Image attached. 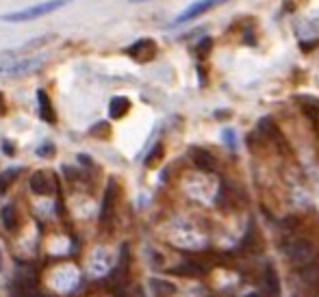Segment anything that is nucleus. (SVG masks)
<instances>
[{
    "instance_id": "nucleus-30",
    "label": "nucleus",
    "mask_w": 319,
    "mask_h": 297,
    "mask_svg": "<svg viewBox=\"0 0 319 297\" xmlns=\"http://www.w3.org/2000/svg\"><path fill=\"white\" fill-rule=\"evenodd\" d=\"M248 297H261V295H259V293H250Z\"/></svg>"
},
{
    "instance_id": "nucleus-14",
    "label": "nucleus",
    "mask_w": 319,
    "mask_h": 297,
    "mask_svg": "<svg viewBox=\"0 0 319 297\" xmlns=\"http://www.w3.org/2000/svg\"><path fill=\"white\" fill-rule=\"evenodd\" d=\"M128 108H130V100L126 98V96H115V98H111L109 115H111L113 119H119V117L126 115Z\"/></svg>"
},
{
    "instance_id": "nucleus-27",
    "label": "nucleus",
    "mask_w": 319,
    "mask_h": 297,
    "mask_svg": "<svg viewBox=\"0 0 319 297\" xmlns=\"http://www.w3.org/2000/svg\"><path fill=\"white\" fill-rule=\"evenodd\" d=\"M4 113H7V104H4V98L0 94V115H4Z\"/></svg>"
},
{
    "instance_id": "nucleus-28",
    "label": "nucleus",
    "mask_w": 319,
    "mask_h": 297,
    "mask_svg": "<svg viewBox=\"0 0 319 297\" xmlns=\"http://www.w3.org/2000/svg\"><path fill=\"white\" fill-rule=\"evenodd\" d=\"M78 161L85 163V165H91V158H89V156H85V154H81V156H78Z\"/></svg>"
},
{
    "instance_id": "nucleus-13",
    "label": "nucleus",
    "mask_w": 319,
    "mask_h": 297,
    "mask_svg": "<svg viewBox=\"0 0 319 297\" xmlns=\"http://www.w3.org/2000/svg\"><path fill=\"white\" fill-rule=\"evenodd\" d=\"M263 287H265V293L269 295V297H278V293H280L278 276H276V271H273L271 265H267V269L263 273Z\"/></svg>"
},
{
    "instance_id": "nucleus-31",
    "label": "nucleus",
    "mask_w": 319,
    "mask_h": 297,
    "mask_svg": "<svg viewBox=\"0 0 319 297\" xmlns=\"http://www.w3.org/2000/svg\"><path fill=\"white\" fill-rule=\"evenodd\" d=\"M130 2H146V0H130Z\"/></svg>"
},
{
    "instance_id": "nucleus-6",
    "label": "nucleus",
    "mask_w": 319,
    "mask_h": 297,
    "mask_svg": "<svg viewBox=\"0 0 319 297\" xmlns=\"http://www.w3.org/2000/svg\"><path fill=\"white\" fill-rule=\"evenodd\" d=\"M124 52H126L130 59L139 61V63H146V61H152L157 56V44H155V39H150V37H141V39H137L135 44H130Z\"/></svg>"
},
{
    "instance_id": "nucleus-1",
    "label": "nucleus",
    "mask_w": 319,
    "mask_h": 297,
    "mask_svg": "<svg viewBox=\"0 0 319 297\" xmlns=\"http://www.w3.org/2000/svg\"><path fill=\"white\" fill-rule=\"evenodd\" d=\"M44 65V56H15V54H0V76L2 78H20L35 74Z\"/></svg>"
},
{
    "instance_id": "nucleus-21",
    "label": "nucleus",
    "mask_w": 319,
    "mask_h": 297,
    "mask_svg": "<svg viewBox=\"0 0 319 297\" xmlns=\"http://www.w3.org/2000/svg\"><path fill=\"white\" fill-rule=\"evenodd\" d=\"M163 156V146L161 144H157L155 146V150H152L150 154L146 156V167H152V165H157L159 163V158Z\"/></svg>"
},
{
    "instance_id": "nucleus-22",
    "label": "nucleus",
    "mask_w": 319,
    "mask_h": 297,
    "mask_svg": "<svg viewBox=\"0 0 319 297\" xmlns=\"http://www.w3.org/2000/svg\"><path fill=\"white\" fill-rule=\"evenodd\" d=\"M221 139H224V144L226 146H230V148H235V130H230V128H226L224 133H221Z\"/></svg>"
},
{
    "instance_id": "nucleus-8",
    "label": "nucleus",
    "mask_w": 319,
    "mask_h": 297,
    "mask_svg": "<svg viewBox=\"0 0 319 297\" xmlns=\"http://www.w3.org/2000/svg\"><path fill=\"white\" fill-rule=\"evenodd\" d=\"M293 100L300 104L302 113L309 117L311 124H317V117H319V100L313 98V96H293Z\"/></svg>"
},
{
    "instance_id": "nucleus-7",
    "label": "nucleus",
    "mask_w": 319,
    "mask_h": 297,
    "mask_svg": "<svg viewBox=\"0 0 319 297\" xmlns=\"http://www.w3.org/2000/svg\"><path fill=\"white\" fill-rule=\"evenodd\" d=\"M189 156H191V161L198 169H202V171H213L215 169V156L209 150H204V148H191Z\"/></svg>"
},
{
    "instance_id": "nucleus-12",
    "label": "nucleus",
    "mask_w": 319,
    "mask_h": 297,
    "mask_svg": "<svg viewBox=\"0 0 319 297\" xmlns=\"http://www.w3.org/2000/svg\"><path fill=\"white\" fill-rule=\"evenodd\" d=\"M150 291L155 297H172L176 293V287L169 280H163V278H152L150 280Z\"/></svg>"
},
{
    "instance_id": "nucleus-11",
    "label": "nucleus",
    "mask_w": 319,
    "mask_h": 297,
    "mask_svg": "<svg viewBox=\"0 0 319 297\" xmlns=\"http://www.w3.org/2000/svg\"><path fill=\"white\" fill-rule=\"evenodd\" d=\"M298 280H300L302 287L315 289L317 284H319V267L315 265V262H313V265L304 267V269H300V271H298Z\"/></svg>"
},
{
    "instance_id": "nucleus-25",
    "label": "nucleus",
    "mask_w": 319,
    "mask_h": 297,
    "mask_svg": "<svg viewBox=\"0 0 319 297\" xmlns=\"http://www.w3.org/2000/svg\"><path fill=\"white\" fill-rule=\"evenodd\" d=\"M2 150H4V154H9V156H11V154H15V148L11 146L9 141H4V144H2Z\"/></svg>"
},
{
    "instance_id": "nucleus-19",
    "label": "nucleus",
    "mask_w": 319,
    "mask_h": 297,
    "mask_svg": "<svg viewBox=\"0 0 319 297\" xmlns=\"http://www.w3.org/2000/svg\"><path fill=\"white\" fill-rule=\"evenodd\" d=\"M0 217H2L4 228H7V230H13L15 228V210H13V206H4L2 213H0Z\"/></svg>"
},
{
    "instance_id": "nucleus-26",
    "label": "nucleus",
    "mask_w": 319,
    "mask_h": 297,
    "mask_svg": "<svg viewBox=\"0 0 319 297\" xmlns=\"http://www.w3.org/2000/svg\"><path fill=\"white\" fill-rule=\"evenodd\" d=\"M130 297H146V293H144V289L141 287H135V291L130 293Z\"/></svg>"
},
{
    "instance_id": "nucleus-5",
    "label": "nucleus",
    "mask_w": 319,
    "mask_h": 297,
    "mask_svg": "<svg viewBox=\"0 0 319 297\" xmlns=\"http://www.w3.org/2000/svg\"><path fill=\"white\" fill-rule=\"evenodd\" d=\"M259 133L265 137L267 141H271V144H276V148L284 154L291 152V148H289L287 139H284V135L280 133V128H278V124L273 122L271 117H261L259 119Z\"/></svg>"
},
{
    "instance_id": "nucleus-17",
    "label": "nucleus",
    "mask_w": 319,
    "mask_h": 297,
    "mask_svg": "<svg viewBox=\"0 0 319 297\" xmlns=\"http://www.w3.org/2000/svg\"><path fill=\"white\" fill-rule=\"evenodd\" d=\"M241 245L248 249V252H261V243H259V237H256L254 226H250V228H248L246 239H243V243H241Z\"/></svg>"
},
{
    "instance_id": "nucleus-10",
    "label": "nucleus",
    "mask_w": 319,
    "mask_h": 297,
    "mask_svg": "<svg viewBox=\"0 0 319 297\" xmlns=\"http://www.w3.org/2000/svg\"><path fill=\"white\" fill-rule=\"evenodd\" d=\"M37 102H39V117L48 124H56V113L53 108V100L48 98L46 89H37Z\"/></svg>"
},
{
    "instance_id": "nucleus-15",
    "label": "nucleus",
    "mask_w": 319,
    "mask_h": 297,
    "mask_svg": "<svg viewBox=\"0 0 319 297\" xmlns=\"http://www.w3.org/2000/svg\"><path fill=\"white\" fill-rule=\"evenodd\" d=\"M204 267L202 265H198V262H182V265H178V267H174L172 269V273H178V276H185V278H200V276H204Z\"/></svg>"
},
{
    "instance_id": "nucleus-18",
    "label": "nucleus",
    "mask_w": 319,
    "mask_h": 297,
    "mask_svg": "<svg viewBox=\"0 0 319 297\" xmlns=\"http://www.w3.org/2000/svg\"><path fill=\"white\" fill-rule=\"evenodd\" d=\"M211 48H213V39H211V37H202V39H200V44L196 46V54H198V59H207L209 52H211Z\"/></svg>"
},
{
    "instance_id": "nucleus-16",
    "label": "nucleus",
    "mask_w": 319,
    "mask_h": 297,
    "mask_svg": "<svg viewBox=\"0 0 319 297\" xmlns=\"http://www.w3.org/2000/svg\"><path fill=\"white\" fill-rule=\"evenodd\" d=\"M31 189L35 191L37 196L50 193V182H48V176H46L44 171H35V174L31 176Z\"/></svg>"
},
{
    "instance_id": "nucleus-9",
    "label": "nucleus",
    "mask_w": 319,
    "mask_h": 297,
    "mask_svg": "<svg viewBox=\"0 0 319 297\" xmlns=\"http://www.w3.org/2000/svg\"><path fill=\"white\" fill-rule=\"evenodd\" d=\"M115 196H117V185L115 180H109V185H106L105 189V198H102V206H100V219L106 221L113 213V204H115Z\"/></svg>"
},
{
    "instance_id": "nucleus-29",
    "label": "nucleus",
    "mask_w": 319,
    "mask_h": 297,
    "mask_svg": "<svg viewBox=\"0 0 319 297\" xmlns=\"http://www.w3.org/2000/svg\"><path fill=\"white\" fill-rule=\"evenodd\" d=\"M18 297H44V295H39V293H28V295H18Z\"/></svg>"
},
{
    "instance_id": "nucleus-2",
    "label": "nucleus",
    "mask_w": 319,
    "mask_h": 297,
    "mask_svg": "<svg viewBox=\"0 0 319 297\" xmlns=\"http://www.w3.org/2000/svg\"><path fill=\"white\" fill-rule=\"evenodd\" d=\"M70 2H72V0H46V2L31 4V7H26V9L4 13V15H0V20H2V22H31V20L44 18V15L53 13V11L65 7V4H70Z\"/></svg>"
},
{
    "instance_id": "nucleus-24",
    "label": "nucleus",
    "mask_w": 319,
    "mask_h": 297,
    "mask_svg": "<svg viewBox=\"0 0 319 297\" xmlns=\"http://www.w3.org/2000/svg\"><path fill=\"white\" fill-rule=\"evenodd\" d=\"M105 135V133H109V124L106 122H100V124H96L94 128H91V135Z\"/></svg>"
},
{
    "instance_id": "nucleus-3",
    "label": "nucleus",
    "mask_w": 319,
    "mask_h": 297,
    "mask_svg": "<svg viewBox=\"0 0 319 297\" xmlns=\"http://www.w3.org/2000/svg\"><path fill=\"white\" fill-rule=\"evenodd\" d=\"M284 252L289 256V262L300 269L315 262V248L306 239H291L289 243H284Z\"/></svg>"
},
{
    "instance_id": "nucleus-23",
    "label": "nucleus",
    "mask_w": 319,
    "mask_h": 297,
    "mask_svg": "<svg viewBox=\"0 0 319 297\" xmlns=\"http://www.w3.org/2000/svg\"><path fill=\"white\" fill-rule=\"evenodd\" d=\"M37 154H39V156H53V154H54V146L53 144H44L37 150Z\"/></svg>"
},
{
    "instance_id": "nucleus-20",
    "label": "nucleus",
    "mask_w": 319,
    "mask_h": 297,
    "mask_svg": "<svg viewBox=\"0 0 319 297\" xmlns=\"http://www.w3.org/2000/svg\"><path fill=\"white\" fill-rule=\"evenodd\" d=\"M18 174H20V169H7L4 174H0V193L7 191L9 182L15 180V176H18Z\"/></svg>"
},
{
    "instance_id": "nucleus-4",
    "label": "nucleus",
    "mask_w": 319,
    "mask_h": 297,
    "mask_svg": "<svg viewBox=\"0 0 319 297\" xmlns=\"http://www.w3.org/2000/svg\"><path fill=\"white\" fill-rule=\"evenodd\" d=\"M224 2H228V0H196V2L189 4V7L182 11L169 26H180V24H185V22H193L196 18H200V15L207 13V11L219 7V4H224Z\"/></svg>"
}]
</instances>
